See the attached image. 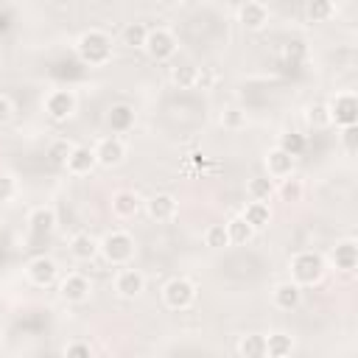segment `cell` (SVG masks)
Returning a JSON list of instances; mask_svg holds the SVG:
<instances>
[{
	"label": "cell",
	"mask_w": 358,
	"mask_h": 358,
	"mask_svg": "<svg viewBox=\"0 0 358 358\" xmlns=\"http://www.w3.org/2000/svg\"><path fill=\"white\" fill-rule=\"evenodd\" d=\"M140 210V196L134 190H117L112 193V213L117 218H131Z\"/></svg>",
	"instance_id": "19"
},
{
	"label": "cell",
	"mask_w": 358,
	"mask_h": 358,
	"mask_svg": "<svg viewBox=\"0 0 358 358\" xmlns=\"http://www.w3.org/2000/svg\"><path fill=\"white\" fill-rule=\"evenodd\" d=\"M143 288H145L143 271H137V268H123V271H117V277H115V291H117L123 299L140 296Z\"/></svg>",
	"instance_id": "14"
},
{
	"label": "cell",
	"mask_w": 358,
	"mask_h": 358,
	"mask_svg": "<svg viewBox=\"0 0 358 358\" xmlns=\"http://www.w3.org/2000/svg\"><path fill=\"white\" fill-rule=\"evenodd\" d=\"M148 215L154 221H171L176 215V199L171 193H157L148 199Z\"/></svg>",
	"instance_id": "18"
},
{
	"label": "cell",
	"mask_w": 358,
	"mask_h": 358,
	"mask_svg": "<svg viewBox=\"0 0 358 358\" xmlns=\"http://www.w3.org/2000/svg\"><path fill=\"white\" fill-rule=\"evenodd\" d=\"M25 274H28V280L34 285H50L56 280V274H59V263L53 257H48V255H39V257L28 260Z\"/></svg>",
	"instance_id": "9"
},
{
	"label": "cell",
	"mask_w": 358,
	"mask_h": 358,
	"mask_svg": "<svg viewBox=\"0 0 358 358\" xmlns=\"http://www.w3.org/2000/svg\"><path fill=\"white\" fill-rule=\"evenodd\" d=\"M162 6H179V3H185V0H159Z\"/></svg>",
	"instance_id": "40"
},
{
	"label": "cell",
	"mask_w": 358,
	"mask_h": 358,
	"mask_svg": "<svg viewBox=\"0 0 358 358\" xmlns=\"http://www.w3.org/2000/svg\"><path fill=\"white\" fill-rule=\"evenodd\" d=\"M238 352H241L243 358H263V355H266V336H260V333L243 336L241 344H238Z\"/></svg>",
	"instance_id": "26"
},
{
	"label": "cell",
	"mask_w": 358,
	"mask_h": 358,
	"mask_svg": "<svg viewBox=\"0 0 358 358\" xmlns=\"http://www.w3.org/2000/svg\"><path fill=\"white\" fill-rule=\"evenodd\" d=\"M243 218H246V224L257 232V229H263V227H268V221H271V207H268V201H249L246 207H243V213H241Z\"/></svg>",
	"instance_id": "20"
},
{
	"label": "cell",
	"mask_w": 358,
	"mask_h": 358,
	"mask_svg": "<svg viewBox=\"0 0 358 358\" xmlns=\"http://www.w3.org/2000/svg\"><path fill=\"white\" fill-rule=\"evenodd\" d=\"M67 154H70V145H67V143H62V140H59V143H53V145H50V162H53V165H64Z\"/></svg>",
	"instance_id": "37"
},
{
	"label": "cell",
	"mask_w": 358,
	"mask_h": 358,
	"mask_svg": "<svg viewBox=\"0 0 358 358\" xmlns=\"http://www.w3.org/2000/svg\"><path fill=\"white\" fill-rule=\"evenodd\" d=\"M271 299H274V305H277L280 310H294V308L299 305V299H302V285H296L294 280L280 282V285L274 288Z\"/></svg>",
	"instance_id": "17"
},
{
	"label": "cell",
	"mask_w": 358,
	"mask_h": 358,
	"mask_svg": "<svg viewBox=\"0 0 358 358\" xmlns=\"http://www.w3.org/2000/svg\"><path fill=\"white\" fill-rule=\"evenodd\" d=\"M246 190H249V199H255V201H268L277 187H274V182H271L268 176H255V179H249Z\"/></svg>",
	"instance_id": "27"
},
{
	"label": "cell",
	"mask_w": 358,
	"mask_h": 358,
	"mask_svg": "<svg viewBox=\"0 0 358 358\" xmlns=\"http://www.w3.org/2000/svg\"><path fill=\"white\" fill-rule=\"evenodd\" d=\"M45 112L50 120H67L76 112V95L70 90H50L45 95Z\"/></svg>",
	"instance_id": "7"
},
{
	"label": "cell",
	"mask_w": 358,
	"mask_h": 358,
	"mask_svg": "<svg viewBox=\"0 0 358 358\" xmlns=\"http://www.w3.org/2000/svg\"><path fill=\"white\" fill-rule=\"evenodd\" d=\"M280 196H282V201H299L302 199V182L294 176H285L280 185Z\"/></svg>",
	"instance_id": "32"
},
{
	"label": "cell",
	"mask_w": 358,
	"mask_h": 358,
	"mask_svg": "<svg viewBox=\"0 0 358 358\" xmlns=\"http://www.w3.org/2000/svg\"><path fill=\"white\" fill-rule=\"evenodd\" d=\"M224 227H227L229 243H246V241H252V235H255V229L246 224V218H243V215H235V218H229Z\"/></svg>",
	"instance_id": "25"
},
{
	"label": "cell",
	"mask_w": 358,
	"mask_h": 358,
	"mask_svg": "<svg viewBox=\"0 0 358 358\" xmlns=\"http://www.w3.org/2000/svg\"><path fill=\"white\" fill-rule=\"evenodd\" d=\"M70 255L76 260H92L98 255V241L90 232H76L70 238Z\"/></svg>",
	"instance_id": "21"
},
{
	"label": "cell",
	"mask_w": 358,
	"mask_h": 358,
	"mask_svg": "<svg viewBox=\"0 0 358 358\" xmlns=\"http://www.w3.org/2000/svg\"><path fill=\"white\" fill-rule=\"evenodd\" d=\"M221 126L224 129H241V126H246V115L238 106H229L221 112Z\"/></svg>",
	"instance_id": "33"
},
{
	"label": "cell",
	"mask_w": 358,
	"mask_h": 358,
	"mask_svg": "<svg viewBox=\"0 0 358 358\" xmlns=\"http://www.w3.org/2000/svg\"><path fill=\"white\" fill-rule=\"evenodd\" d=\"M294 352V338L285 333H268L266 336V355L271 358H285Z\"/></svg>",
	"instance_id": "24"
},
{
	"label": "cell",
	"mask_w": 358,
	"mask_h": 358,
	"mask_svg": "<svg viewBox=\"0 0 358 358\" xmlns=\"http://www.w3.org/2000/svg\"><path fill=\"white\" fill-rule=\"evenodd\" d=\"M78 56H81V62H87V64H106L109 59H112V39L103 34V31H84L81 36H78Z\"/></svg>",
	"instance_id": "1"
},
{
	"label": "cell",
	"mask_w": 358,
	"mask_h": 358,
	"mask_svg": "<svg viewBox=\"0 0 358 358\" xmlns=\"http://www.w3.org/2000/svg\"><path fill=\"white\" fill-rule=\"evenodd\" d=\"M324 277V257L319 252H299L291 257V280L296 285H316Z\"/></svg>",
	"instance_id": "2"
},
{
	"label": "cell",
	"mask_w": 358,
	"mask_h": 358,
	"mask_svg": "<svg viewBox=\"0 0 358 358\" xmlns=\"http://www.w3.org/2000/svg\"><path fill=\"white\" fill-rule=\"evenodd\" d=\"M204 243H207L210 249H224V246H229L227 227H224V224H210V227L204 229Z\"/></svg>",
	"instance_id": "30"
},
{
	"label": "cell",
	"mask_w": 358,
	"mask_h": 358,
	"mask_svg": "<svg viewBox=\"0 0 358 358\" xmlns=\"http://www.w3.org/2000/svg\"><path fill=\"white\" fill-rule=\"evenodd\" d=\"M294 165H296V157L288 154V151L280 148V145H274V148L266 154V171H268L271 179H285V176H291V173H294Z\"/></svg>",
	"instance_id": "10"
},
{
	"label": "cell",
	"mask_w": 358,
	"mask_h": 358,
	"mask_svg": "<svg viewBox=\"0 0 358 358\" xmlns=\"http://www.w3.org/2000/svg\"><path fill=\"white\" fill-rule=\"evenodd\" d=\"M280 148H285L288 154H299L302 148H305V140H302V134H294V131H288V134H282V140H280Z\"/></svg>",
	"instance_id": "34"
},
{
	"label": "cell",
	"mask_w": 358,
	"mask_h": 358,
	"mask_svg": "<svg viewBox=\"0 0 358 358\" xmlns=\"http://www.w3.org/2000/svg\"><path fill=\"white\" fill-rule=\"evenodd\" d=\"M162 299H165L168 308H173V310H185V308H190L193 299H196V285H193L187 277H173V280L165 282V288H162Z\"/></svg>",
	"instance_id": "4"
},
{
	"label": "cell",
	"mask_w": 358,
	"mask_h": 358,
	"mask_svg": "<svg viewBox=\"0 0 358 358\" xmlns=\"http://www.w3.org/2000/svg\"><path fill=\"white\" fill-rule=\"evenodd\" d=\"M305 117H308V123H310L313 129H324V126H330V109H327V103H310Z\"/></svg>",
	"instance_id": "31"
},
{
	"label": "cell",
	"mask_w": 358,
	"mask_h": 358,
	"mask_svg": "<svg viewBox=\"0 0 358 358\" xmlns=\"http://www.w3.org/2000/svg\"><path fill=\"white\" fill-rule=\"evenodd\" d=\"M98 252L112 263V266H123L134 257V238L129 232H109L101 243Z\"/></svg>",
	"instance_id": "3"
},
{
	"label": "cell",
	"mask_w": 358,
	"mask_h": 358,
	"mask_svg": "<svg viewBox=\"0 0 358 358\" xmlns=\"http://www.w3.org/2000/svg\"><path fill=\"white\" fill-rule=\"evenodd\" d=\"M95 151V159H98V165H103V168H115V165H120L123 162V157H126V145H123V140L120 137H103V140H98V145L92 148Z\"/></svg>",
	"instance_id": "8"
},
{
	"label": "cell",
	"mask_w": 358,
	"mask_h": 358,
	"mask_svg": "<svg viewBox=\"0 0 358 358\" xmlns=\"http://www.w3.org/2000/svg\"><path fill=\"white\" fill-rule=\"evenodd\" d=\"M238 22H241L246 31H260V28L268 22V8H266L260 0H246V3L238 8Z\"/></svg>",
	"instance_id": "12"
},
{
	"label": "cell",
	"mask_w": 358,
	"mask_h": 358,
	"mask_svg": "<svg viewBox=\"0 0 358 358\" xmlns=\"http://www.w3.org/2000/svg\"><path fill=\"white\" fill-rule=\"evenodd\" d=\"M305 14L310 22H324L333 17V0H305Z\"/></svg>",
	"instance_id": "29"
},
{
	"label": "cell",
	"mask_w": 358,
	"mask_h": 358,
	"mask_svg": "<svg viewBox=\"0 0 358 358\" xmlns=\"http://www.w3.org/2000/svg\"><path fill=\"white\" fill-rule=\"evenodd\" d=\"M330 260H333V266H336L338 271H344V274L355 271V266H358V243H355L352 238L338 241V243L333 246V252H330Z\"/></svg>",
	"instance_id": "13"
},
{
	"label": "cell",
	"mask_w": 358,
	"mask_h": 358,
	"mask_svg": "<svg viewBox=\"0 0 358 358\" xmlns=\"http://www.w3.org/2000/svg\"><path fill=\"white\" fill-rule=\"evenodd\" d=\"M341 143H344L347 154H355V148H358V129H355V126H344V131H341Z\"/></svg>",
	"instance_id": "36"
},
{
	"label": "cell",
	"mask_w": 358,
	"mask_h": 358,
	"mask_svg": "<svg viewBox=\"0 0 358 358\" xmlns=\"http://www.w3.org/2000/svg\"><path fill=\"white\" fill-rule=\"evenodd\" d=\"M64 352H67V355H76V358H90V355H92V347L84 344V341H70V344L64 347Z\"/></svg>",
	"instance_id": "38"
},
{
	"label": "cell",
	"mask_w": 358,
	"mask_h": 358,
	"mask_svg": "<svg viewBox=\"0 0 358 358\" xmlns=\"http://www.w3.org/2000/svg\"><path fill=\"white\" fill-rule=\"evenodd\" d=\"M59 291H62V296H64L67 302H84V299L90 296L92 285H90V280H87L84 274H67V277L62 280Z\"/></svg>",
	"instance_id": "16"
},
{
	"label": "cell",
	"mask_w": 358,
	"mask_h": 358,
	"mask_svg": "<svg viewBox=\"0 0 358 358\" xmlns=\"http://www.w3.org/2000/svg\"><path fill=\"white\" fill-rule=\"evenodd\" d=\"M145 36H148V28L143 22H129L123 28V34H120V42L126 48H143L145 45Z\"/></svg>",
	"instance_id": "28"
},
{
	"label": "cell",
	"mask_w": 358,
	"mask_h": 358,
	"mask_svg": "<svg viewBox=\"0 0 358 358\" xmlns=\"http://www.w3.org/2000/svg\"><path fill=\"white\" fill-rule=\"evenodd\" d=\"M11 112H14V106H11V101H8L6 95H0V126L11 120Z\"/></svg>",
	"instance_id": "39"
},
{
	"label": "cell",
	"mask_w": 358,
	"mask_h": 358,
	"mask_svg": "<svg viewBox=\"0 0 358 358\" xmlns=\"http://www.w3.org/2000/svg\"><path fill=\"white\" fill-rule=\"evenodd\" d=\"M53 227H56V210H53V207H34V210H31V215H28V229H31V235L45 238V235L53 232Z\"/></svg>",
	"instance_id": "15"
},
{
	"label": "cell",
	"mask_w": 358,
	"mask_h": 358,
	"mask_svg": "<svg viewBox=\"0 0 358 358\" xmlns=\"http://www.w3.org/2000/svg\"><path fill=\"white\" fill-rule=\"evenodd\" d=\"M95 165H98V159H95V151H92L90 145H70V154H67V159H64V168H67L70 173L84 176V173H90Z\"/></svg>",
	"instance_id": "11"
},
{
	"label": "cell",
	"mask_w": 358,
	"mask_h": 358,
	"mask_svg": "<svg viewBox=\"0 0 358 358\" xmlns=\"http://www.w3.org/2000/svg\"><path fill=\"white\" fill-rule=\"evenodd\" d=\"M171 81L179 87V90H190L199 84V67L193 62H182L171 70Z\"/></svg>",
	"instance_id": "23"
},
{
	"label": "cell",
	"mask_w": 358,
	"mask_h": 358,
	"mask_svg": "<svg viewBox=\"0 0 358 358\" xmlns=\"http://www.w3.org/2000/svg\"><path fill=\"white\" fill-rule=\"evenodd\" d=\"M327 109H330V123H336V126H341V129L358 123V98H355L352 92L336 95V98L327 103Z\"/></svg>",
	"instance_id": "5"
},
{
	"label": "cell",
	"mask_w": 358,
	"mask_h": 358,
	"mask_svg": "<svg viewBox=\"0 0 358 358\" xmlns=\"http://www.w3.org/2000/svg\"><path fill=\"white\" fill-rule=\"evenodd\" d=\"M14 193H17V182H14V176H11V173H0V201L14 199Z\"/></svg>",
	"instance_id": "35"
},
{
	"label": "cell",
	"mask_w": 358,
	"mask_h": 358,
	"mask_svg": "<svg viewBox=\"0 0 358 358\" xmlns=\"http://www.w3.org/2000/svg\"><path fill=\"white\" fill-rule=\"evenodd\" d=\"M106 123H109V129H112V131H129V129L134 126V109H131V106H126V103H117V106H112V109H109Z\"/></svg>",
	"instance_id": "22"
},
{
	"label": "cell",
	"mask_w": 358,
	"mask_h": 358,
	"mask_svg": "<svg viewBox=\"0 0 358 358\" xmlns=\"http://www.w3.org/2000/svg\"><path fill=\"white\" fill-rule=\"evenodd\" d=\"M143 50H145L154 62H165V59H171V56L176 53V36H173L171 31H165V28H154V31H148Z\"/></svg>",
	"instance_id": "6"
}]
</instances>
